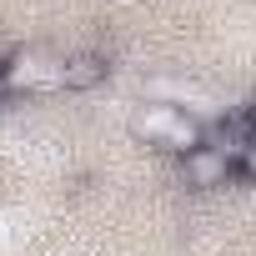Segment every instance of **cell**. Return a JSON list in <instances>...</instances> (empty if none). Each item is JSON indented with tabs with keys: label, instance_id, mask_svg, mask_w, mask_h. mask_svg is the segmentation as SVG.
Segmentation results:
<instances>
[{
	"label": "cell",
	"instance_id": "6da1fadb",
	"mask_svg": "<svg viewBox=\"0 0 256 256\" xmlns=\"http://www.w3.org/2000/svg\"><path fill=\"white\" fill-rule=\"evenodd\" d=\"M131 131H136L146 146H161V151H176V156H186L191 146H201V141H206V126H201L191 110L166 106V100H156V106L136 110Z\"/></svg>",
	"mask_w": 256,
	"mask_h": 256
},
{
	"label": "cell",
	"instance_id": "7a4b0ae2",
	"mask_svg": "<svg viewBox=\"0 0 256 256\" xmlns=\"http://www.w3.org/2000/svg\"><path fill=\"white\" fill-rule=\"evenodd\" d=\"M181 181L191 191H216V186H231L236 181V156L216 141H201L181 156Z\"/></svg>",
	"mask_w": 256,
	"mask_h": 256
},
{
	"label": "cell",
	"instance_id": "3957f363",
	"mask_svg": "<svg viewBox=\"0 0 256 256\" xmlns=\"http://www.w3.org/2000/svg\"><path fill=\"white\" fill-rule=\"evenodd\" d=\"M10 90H60V60L46 50H16L0 60Z\"/></svg>",
	"mask_w": 256,
	"mask_h": 256
},
{
	"label": "cell",
	"instance_id": "277c9868",
	"mask_svg": "<svg viewBox=\"0 0 256 256\" xmlns=\"http://www.w3.org/2000/svg\"><path fill=\"white\" fill-rule=\"evenodd\" d=\"M106 80H110V60L100 50H76V56L60 60V90H70V96L100 90Z\"/></svg>",
	"mask_w": 256,
	"mask_h": 256
},
{
	"label": "cell",
	"instance_id": "5b68a950",
	"mask_svg": "<svg viewBox=\"0 0 256 256\" xmlns=\"http://www.w3.org/2000/svg\"><path fill=\"white\" fill-rule=\"evenodd\" d=\"M241 126H246V131H251V136H256V96H251V106H246V110H241Z\"/></svg>",
	"mask_w": 256,
	"mask_h": 256
},
{
	"label": "cell",
	"instance_id": "8992f818",
	"mask_svg": "<svg viewBox=\"0 0 256 256\" xmlns=\"http://www.w3.org/2000/svg\"><path fill=\"white\" fill-rule=\"evenodd\" d=\"M10 96H16V90H10V80H6V66H0V106H6Z\"/></svg>",
	"mask_w": 256,
	"mask_h": 256
}]
</instances>
